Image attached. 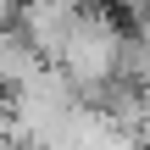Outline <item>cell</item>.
<instances>
[{"instance_id": "1", "label": "cell", "mask_w": 150, "mask_h": 150, "mask_svg": "<svg viewBox=\"0 0 150 150\" xmlns=\"http://www.w3.org/2000/svg\"><path fill=\"white\" fill-rule=\"evenodd\" d=\"M122 56H128V28L111 17V11H95L83 6L56 50V72L78 89V100H95V95H111L122 83Z\"/></svg>"}, {"instance_id": "3", "label": "cell", "mask_w": 150, "mask_h": 150, "mask_svg": "<svg viewBox=\"0 0 150 150\" xmlns=\"http://www.w3.org/2000/svg\"><path fill=\"white\" fill-rule=\"evenodd\" d=\"M33 6H67V11H83L89 0H33Z\"/></svg>"}, {"instance_id": "2", "label": "cell", "mask_w": 150, "mask_h": 150, "mask_svg": "<svg viewBox=\"0 0 150 150\" xmlns=\"http://www.w3.org/2000/svg\"><path fill=\"white\" fill-rule=\"evenodd\" d=\"M17 6L22 0H0V22H17Z\"/></svg>"}]
</instances>
